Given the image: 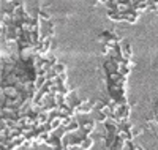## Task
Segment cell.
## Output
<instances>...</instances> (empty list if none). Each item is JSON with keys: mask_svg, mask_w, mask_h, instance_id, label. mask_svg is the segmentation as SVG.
<instances>
[{"mask_svg": "<svg viewBox=\"0 0 158 150\" xmlns=\"http://www.w3.org/2000/svg\"><path fill=\"white\" fill-rule=\"evenodd\" d=\"M131 3H133V10L138 13L149 10V0H131Z\"/></svg>", "mask_w": 158, "mask_h": 150, "instance_id": "6da1fadb", "label": "cell"}, {"mask_svg": "<svg viewBox=\"0 0 158 150\" xmlns=\"http://www.w3.org/2000/svg\"><path fill=\"white\" fill-rule=\"evenodd\" d=\"M139 18V13L135 10H130L128 13H123V21H127L128 24H135Z\"/></svg>", "mask_w": 158, "mask_h": 150, "instance_id": "7a4b0ae2", "label": "cell"}, {"mask_svg": "<svg viewBox=\"0 0 158 150\" xmlns=\"http://www.w3.org/2000/svg\"><path fill=\"white\" fill-rule=\"evenodd\" d=\"M108 18L111 21H123V13H118L117 10H108Z\"/></svg>", "mask_w": 158, "mask_h": 150, "instance_id": "3957f363", "label": "cell"}, {"mask_svg": "<svg viewBox=\"0 0 158 150\" xmlns=\"http://www.w3.org/2000/svg\"><path fill=\"white\" fill-rule=\"evenodd\" d=\"M52 70H54V73H56L57 76H60V74H65V71H67V65H65V63H62V62H57L54 66H52Z\"/></svg>", "mask_w": 158, "mask_h": 150, "instance_id": "277c9868", "label": "cell"}, {"mask_svg": "<svg viewBox=\"0 0 158 150\" xmlns=\"http://www.w3.org/2000/svg\"><path fill=\"white\" fill-rule=\"evenodd\" d=\"M92 145H94V139H92L90 136H84L82 141H81V147H84L85 150H89Z\"/></svg>", "mask_w": 158, "mask_h": 150, "instance_id": "5b68a950", "label": "cell"}, {"mask_svg": "<svg viewBox=\"0 0 158 150\" xmlns=\"http://www.w3.org/2000/svg\"><path fill=\"white\" fill-rule=\"evenodd\" d=\"M118 73L127 77V76L130 74V66H128V65H120V68H118Z\"/></svg>", "mask_w": 158, "mask_h": 150, "instance_id": "8992f818", "label": "cell"}, {"mask_svg": "<svg viewBox=\"0 0 158 150\" xmlns=\"http://www.w3.org/2000/svg\"><path fill=\"white\" fill-rule=\"evenodd\" d=\"M40 16H41V19H44V21L49 19V15H48L46 11H40Z\"/></svg>", "mask_w": 158, "mask_h": 150, "instance_id": "52a82bcc", "label": "cell"}, {"mask_svg": "<svg viewBox=\"0 0 158 150\" xmlns=\"http://www.w3.org/2000/svg\"><path fill=\"white\" fill-rule=\"evenodd\" d=\"M70 150H85L84 147H81V145H74V147H71Z\"/></svg>", "mask_w": 158, "mask_h": 150, "instance_id": "ba28073f", "label": "cell"}, {"mask_svg": "<svg viewBox=\"0 0 158 150\" xmlns=\"http://www.w3.org/2000/svg\"><path fill=\"white\" fill-rule=\"evenodd\" d=\"M98 2H100V3H104V5H108L111 0H98Z\"/></svg>", "mask_w": 158, "mask_h": 150, "instance_id": "9c48e42d", "label": "cell"}, {"mask_svg": "<svg viewBox=\"0 0 158 150\" xmlns=\"http://www.w3.org/2000/svg\"><path fill=\"white\" fill-rule=\"evenodd\" d=\"M133 150H144V147H142V145H135Z\"/></svg>", "mask_w": 158, "mask_h": 150, "instance_id": "30bf717a", "label": "cell"}, {"mask_svg": "<svg viewBox=\"0 0 158 150\" xmlns=\"http://www.w3.org/2000/svg\"><path fill=\"white\" fill-rule=\"evenodd\" d=\"M63 150H70V148H67V147H65V148H63Z\"/></svg>", "mask_w": 158, "mask_h": 150, "instance_id": "8fae6325", "label": "cell"}]
</instances>
